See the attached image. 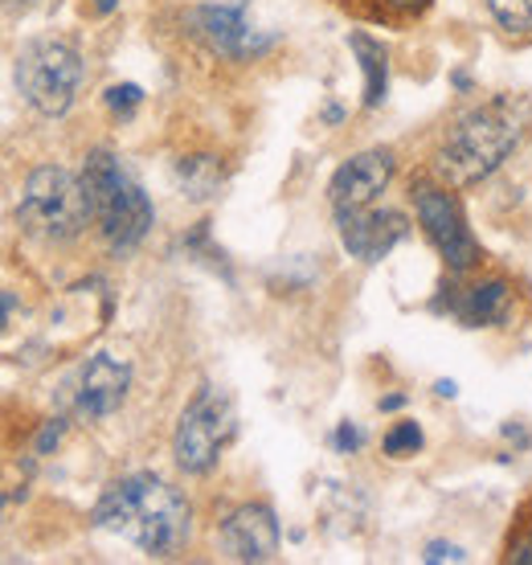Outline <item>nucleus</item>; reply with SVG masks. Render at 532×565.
<instances>
[{"label":"nucleus","instance_id":"nucleus-12","mask_svg":"<svg viewBox=\"0 0 532 565\" xmlns=\"http://www.w3.org/2000/svg\"><path fill=\"white\" fill-rule=\"evenodd\" d=\"M131 369L111 353H95L78 373V411L86 418H111L127 397Z\"/></svg>","mask_w":532,"mask_h":565},{"label":"nucleus","instance_id":"nucleus-5","mask_svg":"<svg viewBox=\"0 0 532 565\" xmlns=\"http://www.w3.org/2000/svg\"><path fill=\"white\" fill-rule=\"evenodd\" d=\"M238 430V414L225 390L217 385H201L196 397L184 406L177 435H172V455L189 476H205L217 467L222 451L230 447V438Z\"/></svg>","mask_w":532,"mask_h":565},{"label":"nucleus","instance_id":"nucleus-10","mask_svg":"<svg viewBox=\"0 0 532 565\" xmlns=\"http://www.w3.org/2000/svg\"><path fill=\"white\" fill-rule=\"evenodd\" d=\"M393 181V156L385 148H373V152H361L344 160L328 184V198L337 210H364L385 193V184Z\"/></svg>","mask_w":532,"mask_h":565},{"label":"nucleus","instance_id":"nucleus-9","mask_svg":"<svg viewBox=\"0 0 532 565\" xmlns=\"http://www.w3.org/2000/svg\"><path fill=\"white\" fill-rule=\"evenodd\" d=\"M189 21H193V33L210 45L213 54L254 57L270 45V38L258 33V29L246 21V9H242V4H201V9H193Z\"/></svg>","mask_w":532,"mask_h":565},{"label":"nucleus","instance_id":"nucleus-13","mask_svg":"<svg viewBox=\"0 0 532 565\" xmlns=\"http://www.w3.org/2000/svg\"><path fill=\"white\" fill-rule=\"evenodd\" d=\"M455 316H459L467 328L500 324V320L508 316V282L488 279V282H479V287H471V291L459 299Z\"/></svg>","mask_w":532,"mask_h":565},{"label":"nucleus","instance_id":"nucleus-3","mask_svg":"<svg viewBox=\"0 0 532 565\" xmlns=\"http://www.w3.org/2000/svg\"><path fill=\"white\" fill-rule=\"evenodd\" d=\"M517 143V119L508 115L504 103H488L479 111L462 115L447 131L438 148V172L450 184H476L504 164V156Z\"/></svg>","mask_w":532,"mask_h":565},{"label":"nucleus","instance_id":"nucleus-15","mask_svg":"<svg viewBox=\"0 0 532 565\" xmlns=\"http://www.w3.org/2000/svg\"><path fill=\"white\" fill-rule=\"evenodd\" d=\"M177 181L193 201H210L222 189V169H217L213 156H189L177 164Z\"/></svg>","mask_w":532,"mask_h":565},{"label":"nucleus","instance_id":"nucleus-19","mask_svg":"<svg viewBox=\"0 0 532 565\" xmlns=\"http://www.w3.org/2000/svg\"><path fill=\"white\" fill-rule=\"evenodd\" d=\"M422 562H426V565H435V562H467V553H462L459 545H443V541H435V545H426Z\"/></svg>","mask_w":532,"mask_h":565},{"label":"nucleus","instance_id":"nucleus-18","mask_svg":"<svg viewBox=\"0 0 532 565\" xmlns=\"http://www.w3.org/2000/svg\"><path fill=\"white\" fill-rule=\"evenodd\" d=\"M140 103H143V90L136 83H124V86H111V90H107V107L119 115H131Z\"/></svg>","mask_w":532,"mask_h":565},{"label":"nucleus","instance_id":"nucleus-21","mask_svg":"<svg viewBox=\"0 0 532 565\" xmlns=\"http://www.w3.org/2000/svg\"><path fill=\"white\" fill-rule=\"evenodd\" d=\"M57 435H62V423H50V426H45V430H42V438H38V451H50V447H54V443H57Z\"/></svg>","mask_w":532,"mask_h":565},{"label":"nucleus","instance_id":"nucleus-25","mask_svg":"<svg viewBox=\"0 0 532 565\" xmlns=\"http://www.w3.org/2000/svg\"><path fill=\"white\" fill-rule=\"evenodd\" d=\"M115 4H119V0H95V9H98V13H111Z\"/></svg>","mask_w":532,"mask_h":565},{"label":"nucleus","instance_id":"nucleus-20","mask_svg":"<svg viewBox=\"0 0 532 565\" xmlns=\"http://www.w3.org/2000/svg\"><path fill=\"white\" fill-rule=\"evenodd\" d=\"M361 447V430L352 423H340V430H337V451H344V455H352Z\"/></svg>","mask_w":532,"mask_h":565},{"label":"nucleus","instance_id":"nucleus-8","mask_svg":"<svg viewBox=\"0 0 532 565\" xmlns=\"http://www.w3.org/2000/svg\"><path fill=\"white\" fill-rule=\"evenodd\" d=\"M337 222H340V242H344V250L352 258H361V263H381V258L390 255L397 242H406L409 234V222L402 213L393 210H337Z\"/></svg>","mask_w":532,"mask_h":565},{"label":"nucleus","instance_id":"nucleus-7","mask_svg":"<svg viewBox=\"0 0 532 565\" xmlns=\"http://www.w3.org/2000/svg\"><path fill=\"white\" fill-rule=\"evenodd\" d=\"M414 210H418V222H422V230H426V238L435 242L438 255L447 258L450 270H467L471 263H476L479 242L471 238L459 201L450 198L447 189L418 184V193H414Z\"/></svg>","mask_w":532,"mask_h":565},{"label":"nucleus","instance_id":"nucleus-23","mask_svg":"<svg viewBox=\"0 0 532 565\" xmlns=\"http://www.w3.org/2000/svg\"><path fill=\"white\" fill-rule=\"evenodd\" d=\"M402 402H406V397H402V394H390V397H385V402H381V411H397Z\"/></svg>","mask_w":532,"mask_h":565},{"label":"nucleus","instance_id":"nucleus-11","mask_svg":"<svg viewBox=\"0 0 532 565\" xmlns=\"http://www.w3.org/2000/svg\"><path fill=\"white\" fill-rule=\"evenodd\" d=\"M222 545L234 562H270L279 553V521L266 504H242L222 524Z\"/></svg>","mask_w":532,"mask_h":565},{"label":"nucleus","instance_id":"nucleus-17","mask_svg":"<svg viewBox=\"0 0 532 565\" xmlns=\"http://www.w3.org/2000/svg\"><path fill=\"white\" fill-rule=\"evenodd\" d=\"M414 451H422L418 423H397L390 435H385V455H390V459H406V455H414Z\"/></svg>","mask_w":532,"mask_h":565},{"label":"nucleus","instance_id":"nucleus-16","mask_svg":"<svg viewBox=\"0 0 532 565\" xmlns=\"http://www.w3.org/2000/svg\"><path fill=\"white\" fill-rule=\"evenodd\" d=\"M488 9L508 33H532V0H488Z\"/></svg>","mask_w":532,"mask_h":565},{"label":"nucleus","instance_id":"nucleus-2","mask_svg":"<svg viewBox=\"0 0 532 565\" xmlns=\"http://www.w3.org/2000/svg\"><path fill=\"white\" fill-rule=\"evenodd\" d=\"M83 181L107 246L119 250V255L131 250V246H140L143 234L156 222V210L152 201H148V193H143V184L131 177V169H127L124 160L115 152H107V148H95L83 164Z\"/></svg>","mask_w":532,"mask_h":565},{"label":"nucleus","instance_id":"nucleus-22","mask_svg":"<svg viewBox=\"0 0 532 565\" xmlns=\"http://www.w3.org/2000/svg\"><path fill=\"white\" fill-rule=\"evenodd\" d=\"M390 4H397V9H406V13H418V9H426L430 0H390Z\"/></svg>","mask_w":532,"mask_h":565},{"label":"nucleus","instance_id":"nucleus-4","mask_svg":"<svg viewBox=\"0 0 532 565\" xmlns=\"http://www.w3.org/2000/svg\"><path fill=\"white\" fill-rule=\"evenodd\" d=\"M17 217L33 238L71 242L83 234L95 210H91V193H86L83 177L57 169V164H42V169L29 172Z\"/></svg>","mask_w":532,"mask_h":565},{"label":"nucleus","instance_id":"nucleus-14","mask_svg":"<svg viewBox=\"0 0 532 565\" xmlns=\"http://www.w3.org/2000/svg\"><path fill=\"white\" fill-rule=\"evenodd\" d=\"M349 45L361 57V71H364V107H381L385 103V90H390V54L385 45L364 38V33H352Z\"/></svg>","mask_w":532,"mask_h":565},{"label":"nucleus","instance_id":"nucleus-24","mask_svg":"<svg viewBox=\"0 0 532 565\" xmlns=\"http://www.w3.org/2000/svg\"><path fill=\"white\" fill-rule=\"evenodd\" d=\"M435 394H438V397H455V382H438V385H435Z\"/></svg>","mask_w":532,"mask_h":565},{"label":"nucleus","instance_id":"nucleus-1","mask_svg":"<svg viewBox=\"0 0 532 565\" xmlns=\"http://www.w3.org/2000/svg\"><path fill=\"white\" fill-rule=\"evenodd\" d=\"M189 500L160 476H124L95 504V524L115 537L131 541L152 557H169L189 541Z\"/></svg>","mask_w":532,"mask_h":565},{"label":"nucleus","instance_id":"nucleus-6","mask_svg":"<svg viewBox=\"0 0 532 565\" xmlns=\"http://www.w3.org/2000/svg\"><path fill=\"white\" fill-rule=\"evenodd\" d=\"M86 66L78 50L66 42H29L17 57V86L33 111L42 115H66L74 95L83 90Z\"/></svg>","mask_w":532,"mask_h":565}]
</instances>
